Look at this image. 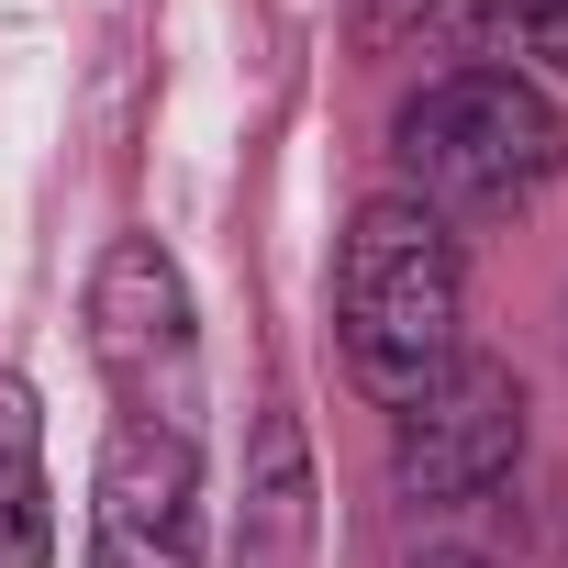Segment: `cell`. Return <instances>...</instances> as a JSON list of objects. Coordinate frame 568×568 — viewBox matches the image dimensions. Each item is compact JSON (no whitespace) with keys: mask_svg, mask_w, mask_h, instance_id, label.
<instances>
[{"mask_svg":"<svg viewBox=\"0 0 568 568\" xmlns=\"http://www.w3.org/2000/svg\"><path fill=\"white\" fill-rule=\"evenodd\" d=\"M90 568H201V446L112 424L90 468Z\"/></svg>","mask_w":568,"mask_h":568,"instance_id":"5","label":"cell"},{"mask_svg":"<svg viewBox=\"0 0 568 568\" xmlns=\"http://www.w3.org/2000/svg\"><path fill=\"white\" fill-rule=\"evenodd\" d=\"M557 156H568V123L524 68H446L402 101V179H413L402 201H424L446 234L524 212L557 179Z\"/></svg>","mask_w":568,"mask_h":568,"instance_id":"2","label":"cell"},{"mask_svg":"<svg viewBox=\"0 0 568 568\" xmlns=\"http://www.w3.org/2000/svg\"><path fill=\"white\" fill-rule=\"evenodd\" d=\"M513 468H524V379L457 346V368L413 413H390V490L424 513H457V501H490Z\"/></svg>","mask_w":568,"mask_h":568,"instance_id":"4","label":"cell"},{"mask_svg":"<svg viewBox=\"0 0 568 568\" xmlns=\"http://www.w3.org/2000/svg\"><path fill=\"white\" fill-rule=\"evenodd\" d=\"M0 568H57L45 413H34V379H12V368H0Z\"/></svg>","mask_w":568,"mask_h":568,"instance_id":"7","label":"cell"},{"mask_svg":"<svg viewBox=\"0 0 568 568\" xmlns=\"http://www.w3.org/2000/svg\"><path fill=\"white\" fill-rule=\"evenodd\" d=\"M413 568H490V557H468V546H446V557H413Z\"/></svg>","mask_w":568,"mask_h":568,"instance_id":"11","label":"cell"},{"mask_svg":"<svg viewBox=\"0 0 568 568\" xmlns=\"http://www.w3.org/2000/svg\"><path fill=\"white\" fill-rule=\"evenodd\" d=\"M324 546V501H313V457L291 413H256L245 446V513H234V568H313Z\"/></svg>","mask_w":568,"mask_h":568,"instance_id":"6","label":"cell"},{"mask_svg":"<svg viewBox=\"0 0 568 568\" xmlns=\"http://www.w3.org/2000/svg\"><path fill=\"white\" fill-rule=\"evenodd\" d=\"M90 368L112 379V424L201 446V313L156 234H112L90 267Z\"/></svg>","mask_w":568,"mask_h":568,"instance_id":"3","label":"cell"},{"mask_svg":"<svg viewBox=\"0 0 568 568\" xmlns=\"http://www.w3.org/2000/svg\"><path fill=\"white\" fill-rule=\"evenodd\" d=\"M568 12V0H435V23L468 45V57H501V45H524L535 57V34Z\"/></svg>","mask_w":568,"mask_h":568,"instance_id":"8","label":"cell"},{"mask_svg":"<svg viewBox=\"0 0 568 568\" xmlns=\"http://www.w3.org/2000/svg\"><path fill=\"white\" fill-rule=\"evenodd\" d=\"M535 57H546V68H557V79H568V12H557V23H546V34H535Z\"/></svg>","mask_w":568,"mask_h":568,"instance_id":"10","label":"cell"},{"mask_svg":"<svg viewBox=\"0 0 568 568\" xmlns=\"http://www.w3.org/2000/svg\"><path fill=\"white\" fill-rule=\"evenodd\" d=\"M357 23H368V45H390V34L435 23V0H357Z\"/></svg>","mask_w":568,"mask_h":568,"instance_id":"9","label":"cell"},{"mask_svg":"<svg viewBox=\"0 0 568 568\" xmlns=\"http://www.w3.org/2000/svg\"><path fill=\"white\" fill-rule=\"evenodd\" d=\"M335 335H346V379L379 413H413L457 368V234L424 201L402 190L357 201L335 256Z\"/></svg>","mask_w":568,"mask_h":568,"instance_id":"1","label":"cell"}]
</instances>
